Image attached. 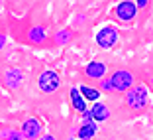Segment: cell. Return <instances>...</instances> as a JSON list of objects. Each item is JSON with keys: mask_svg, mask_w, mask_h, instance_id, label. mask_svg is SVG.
<instances>
[{"mask_svg": "<svg viewBox=\"0 0 153 140\" xmlns=\"http://www.w3.org/2000/svg\"><path fill=\"white\" fill-rule=\"evenodd\" d=\"M147 2H149V0H135V4H137V6H145Z\"/></svg>", "mask_w": 153, "mask_h": 140, "instance_id": "e0dca14e", "label": "cell"}, {"mask_svg": "<svg viewBox=\"0 0 153 140\" xmlns=\"http://www.w3.org/2000/svg\"><path fill=\"white\" fill-rule=\"evenodd\" d=\"M104 73H106V65L100 63V61H92V63L86 65V75L92 77V79H102Z\"/></svg>", "mask_w": 153, "mask_h": 140, "instance_id": "52a82bcc", "label": "cell"}, {"mask_svg": "<svg viewBox=\"0 0 153 140\" xmlns=\"http://www.w3.org/2000/svg\"><path fill=\"white\" fill-rule=\"evenodd\" d=\"M92 117H94L96 120H106V118L110 117L108 107H106V105H102V103H96L94 107H92Z\"/></svg>", "mask_w": 153, "mask_h": 140, "instance_id": "30bf717a", "label": "cell"}, {"mask_svg": "<svg viewBox=\"0 0 153 140\" xmlns=\"http://www.w3.org/2000/svg\"><path fill=\"white\" fill-rule=\"evenodd\" d=\"M96 41H98V45H102V47H110V45H114V41H116V32H114L112 28H102V30L96 34Z\"/></svg>", "mask_w": 153, "mask_h": 140, "instance_id": "5b68a950", "label": "cell"}, {"mask_svg": "<svg viewBox=\"0 0 153 140\" xmlns=\"http://www.w3.org/2000/svg\"><path fill=\"white\" fill-rule=\"evenodd\" d=\"M102 89H104V91H114V87H112V81H110V79L102 81Z\"/></svg>", "mask_w": 153, "mask_h": 140, "instance_id": "2e32d148", "label": "cell"}, {"mask_svg": "<svg viewBox=\"0 0 153 140\" xmlns=\"http://www.w3.org/2000/svg\"><path fill=\"white\" fill-rule=\"evenodd\" d=\"M135 12H137V4H134V2H130V0L120 2V4H118V8H116V16L120 20H124V22L134 20L135 18Z\"/></svg>", "mask_w": 153, "mask_h": 140, "instance_id": "277c9868", "label": "cell"}, {"mask_svg": "<svg viewBox=\"0 0 153 140\" xmlns=\"http://www.w3.org/2000/svg\"><path fill=\"white\" fill-rule=\"evenodd\" d=\"M71 101H73L76 111H81V113L86 111V103H85V97H82L81 89H71Z\"/></svg>", "mask_w": 153, "mask_h": 140, "instance_id": "ba28073f", "label": "cell"}, {"mask_svg": "<svg viewBox=\"0 0 153 140\" xmlns=\"http://www.w3.org/2000/svg\"><path fill=\"white\" fill-rule=\"evenodd\" d=\"M59 77H57V73H53V71H45L43 75L39 77V89L41 91H45V93H51V91H55V89H59Z\"/></svg>", "mask_w": 153, "mask_h": 140, "instance_id": "3957f363", "label": "cell"}, {"mask_svg": "<svg viewBox=\"0 0 153 140\" xmlns=\"http://www.w3.org/2000/svg\"><path fill=\"white\" fill-rule=\"evenodd\" d=\"M69 38H71V32H67V30H65V32H59L57 41H59V44H65V41H67Z\"/></svg>", "mask_w": 153, "mask_h": 140, "instance_id": "9a60e30c", "label": "cell"}, {"mask_svg": "<svg viewBox=\"0 0 153 140\" xmlns=\"http://www.w3.org/2000/svg\"><path fill=\"white\" fill-rule=\"evenodd\" d=\"M41 140H55V138H53V136H43Z\"/></svg>", "mask_w": 153, "mask_h": 140, "instance_id": "ac0fdd59", "label": "cell"}, {"mask_svg": "<svg viewBox=\"0 0 153 140\" xmlns=\"http://www.w3.org/2000/svg\"><path fill=\"white\" fill-rule=\"evenodd\" d=\"M110 81H112L114 91H128L131 85H134V77H131L130 71L120 69V71H116L112 77H110Z\"/></svg>", "mask_w": 153, "mask_h": 140, "instance_id": "7a4b0ae2", "label": "cell"}, {"mask_svg": "<svg viewBox=\"0 0 153 140\" xmlns=\"http://www.w3.org/2000/svg\"><path fill=\"white\" fill-rule=\"evenodd\" d=\"M30 40H32L33 44H39V41H43V40H45L43 30H41V28H32V30H30Z\"/></svg>", "mask_w": 153, "mask_h": 140, "instance_id": "7c38bea8", "label": "cell"}, {"mask_svg": "<svg viewBox=\"0 0 153 140\" xmlns=\"http://www.w3.org/2000/svg\"><path fill=\"white\" fill-rule=\"evenodd\" d=\"M96 132V124L94 122H85V126L79 130V138L81 140H90Z\"/></svg>", "mask_w": 153, "mask_h": 140, "instance_id": "8fae6325", "label": "cell"}, {"mask_svg": "<svg viewBox=\"0 0 153 140\" xmlns=\"http://www.w3.org/2000/svg\"><path fill=\"white\" fill-rule=\"evenodd\" d=\"M22 79H24V77H22V73H20L18 69H10V71L4 75V83L8 87H12V89H14V87H18Z\"/></svg>", "mask_w": 153, "mask_h": 140, "instance_id": "9c48e42d", "label": "cell"}, {"mask_svg": "<svg viewBox=\"0 0 153 140\" xmlns=\"http://www.w3.org/2000/svg\"><path fill=\"white\" fill-rule=\"evenodd\" d=\"M81 93H82V97H85V99H88V101H96V99H98V91H96V89H90V87H81Z\"/></svg>", "mask_w": 153, "mask_h": 140, "instance_id": "4fadbf2b", "label": "cell"}, {"mask_svg": "<svg viewBox=\"0 0 153 140\" xmlns=\"http://www.w3.org/2000/svg\"><path fill=\"white\" fill-rule=\"evenodd\" d=\"M39 130H41V126H39V122L36 120V118H27L26 122H24V126H22V134H24V138H37L39 136Z\"/></svg>", "mask_w": 153, "mask_h": 140, "instance_id": "8992f818", "label": "cell"}, {"mask_svg": "<svg viewBox=\"0 0 153 140\" xmlns=\"http://www.w3.org/2000/svg\"><path fill=\"white\" fill-rule=\"evenodd\" d=\"M126 103L130 108H135V111L143 108L147 105V91H145V87H134V89H130L126 95Z\"/></svg>", "mask_w": 153, "mask_h": 140, "instance_id": "6da1fadb", "label": "cell"}, {"mask_svg": "<svg viewBox=\"0 0 153 140\" xmlns=\"http://www.w3.org/2000/svg\"><path fill=\"white\" fill-rule=\"evenodd\" d=\"M151 87H153V79H151Z\"/></svg>", "mask_w": 153, "mask_h": 140, "instance_id": "d6986e66", "label": "cell"}, {"mask_svg": "<svg viewBox=\"0 0 153 140\" xmlns=\"http://www.w3.org/2000/svg\"><path fill=\"white\" fill-rule=\"evenodd\" d=\"M2 136L8 138V140H22L24 134H18V132H14V130H4V132H2Z\"/></svg>", "mask_w": 153, "mask_h": 140, "instance_id": "5bb4252c", "label": "cell"}]
</instances>
